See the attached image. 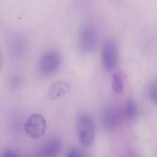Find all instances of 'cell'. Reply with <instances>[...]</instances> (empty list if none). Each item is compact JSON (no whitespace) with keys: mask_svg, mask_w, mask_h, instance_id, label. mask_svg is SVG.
<instances>
[{"mask_svg":"<svg viewBox=\"0 0 157 157\" xmlns=\"http://www.w3.org/2000/svg\"><path fill=\"white\" fill-rule=\"evenodd\" d=\"M47 123L45 118L39 113L31 115L25 124L27 135L33 139H39L45 133Z\"/></svg>","mask_w":157,"mask_h":157,"instance_id":"obj_5","label":"cell"},{"mask_svg":"<svg viewBox=\"0 0 157 157\" xmlns=\"http://www.w3.org/2000/svg\"><path fill=\"white\" fill-rule=\"evenodd\" d=\"M76 129L81 144L85 147H90L95 134L94 124L91 117L86 113L79 114L76 120Z\"/></svg>","mask_w":157,"mask_h":157,"instance_id":"obj_1","label":"cell"},{"mask_svg":"<svg viewBox=\"0 0 157 157\" xmlns=\"http://www.w3.org/2000/svg\"><path fill=\"white\" fill-rule=\"evenodd\" d=\"M66 157H86L84 154L77 149H72L68 151Z\"/></svg>","mask_w":157,"mask_h":157,"instance_id":"obj_12","label":"cell"},{"mask_svg":"<svg viewBox=\"0 0 157 157\" xmlns=\"http://www.w3.org/2000/svg\"><path fill=\"white\" fill-rule=\"evenodd\" d=\"M118 61V48L117 42L112 39L104 43L101 50V62L104 68L107 71L113 70Z\"/></svg>","mask_w":157,"mask_h":157,"instance_id":"obj_4","label":"cell"},{"mask_svg":"<svg viewBox=\"0 0 157 157\" xmlns=\"http://www.w3.org/2000/svg\"><path fill=\"white\" fill-rule=\"evenodd\" d=\"M111 85L113 92L117 94H120L123 91V83L121 75L118 73H115L112 77Z\"/></svg>","mask_w":157,"mask_h":157,"instance_id":"obj_10","label":"cell"},{"mask_svg":"<svg viewBox=\"0 0 157 157\" xmlns=\"http://www.w3.org/2000/svg\"><path fill=\"white\" fill-rule=\"evenodd\" d=\"M70 90V85L66 81L58 80L53 83L48 92V97L52 101L59 99L66 96Z\"/></svg>","mask_w":157,"mask_h":157,"instance_id":"obj_7","label":"cell"},{"mask_svg":"<svg viewBox=\"0 0 157 157\" xmlns=\"http://www.w3.org/2000/svg\"><path fill=\"white\" fill-rule=\"evenodd\" d=\"M148 94L151 101L156 104L157 102V84L156 80L153 82L150 85L148 89Z\"/></svg>","mask_w":157,"mask_h":157,"instance_id":"obj_11","label":"cell"},{"mask_svg":"<svg viewBox=\"0 0 157 157\" xmlns=\"http://www.w3.org/2000/svg\"><path fill=\"white\" fill-rule=\"evenodd\" d=\"M61 63L62 55L59 51L50 49L40 56L37 63V69L42 75L50 76L58 71Z\"/></svg>","mask_w":157,"mask_h":157,"instance_id":"obj_2","label":"cell"},{"mask_svg":"<svg viewBox=\"0 0 157 157\" xmlns=\"http://www.w3.org/2000/svg\"><path fill=\"white\" fill-rule=\"evenodd\" d=\"M61 148L60 140L55 137L48 140L42 150V157H57Z\"/></svg>","mask_w":157,"mask_h":157,"instance_id":"obj_8","label":"cell"},{"mask_svg":"<svg viewBox=\"0 0 157 157\" xmlns=\"http://www.w3.org/2000/svg\"><path fill=\"white\" fill-rule=\"evenodd\" d=\"M131 157H136V156H131Z\"/></svg>","mask_w":157,"mask_h":157,"instance_id":"obj_15","label":"cell"},{"mask_svg":"<svg viewBox=\"0 0 157 157\" xmlns=\"http://www.w3.org/2000/svg\"><path fill=\"white\" fill-rule=\"evenodd\" d=\"M1 157H18L17 153L11 150H8L5 151L3 154H2Z\"/></svg>","mask_w":157,"mask_h":157,"instance_id":"obj_13","label":"cell"},{"mask_svg":"<svg viewBox=\"0 0 157 157\" xmlns=\"http://www.w3.org/2000/svg\"><path fill=\"white\" fill-rule=\"evenodd\" d=\"M0 63H1V57H0Z\"/></svg>","mask_w":157,"mask_h":157,"instance_id":"obj_14","label":"cell"},{"mask_svg":"<svg viewBox=\"0 0 157 157\" xmlns=\"http://www.w3.org/2000/svg\"><path fill=\"white\" fill-rule=\"evenodd\" d=\"M77 40L82 52L86 53L92 52L98 43V34L96 28L90 25L82 26L78 31Z\"/></svg>","mask_w":157,"mask_h":157,"instance_id":"obj_3","label":"cell"},{"mask_svg":"<svg viewBox=\"0 0 157 157\" xmlns=\"http://www.w3.org/2000/svg\"><path fill=\"white\" fill-rule=\"evenodd\" d=\"M120 113L116 107H108L102 111L101 115L102 124L108 131L115 129L120 122Z\"/></svg>","mask_w":157,"mask_h":157,"instance_id":"obj_6","label":"cell"},{"mask_svg":"<svg viewBox=\"0 0 157 157\" xmlns=\"http://www.w3.org/2000/svg\"><path fill=\"white\" fill-rule=\"evenodd\" d=\"M124 113L129 120L135 119L138 115V108L136 102L133 100L128 101L124 105Z\"/></svg>","mask_w":157,"mask_h":157,"instance_id":"obj_9","label":"cell"}]
</instances>
